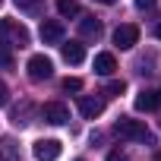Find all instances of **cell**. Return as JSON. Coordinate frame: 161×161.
Masks as SVG:
<instances>
[{
  "instance_id": "obj_1",
  "label": "cell",
  "mask_w": 161,
  "mask_h": 161,
  "mask_svg": "<svg viewBox=\"0 0 161 161\" xmlns=\"http://www.w3.org/2000/svg\"><path fill=\"white\" fill-rule=\"evenodd\" d=\"M29 29L16 19H0V44L3 47H29Z\"/></svg>"
},
{
  "instance_id": "obj_2",
  "label": "cell",
  "mask_w": 161,
  "mask_h": 161,
  "mask_svg": "<svg viewBox=\"0 0 161 161\" xmlns=\"http://www.w3.org/2000/svg\"><path fill=\"white\" fill-rule=\"evenodd\" d=\"M114 133L120 139H130V142H152V133L142 120H133V117H120L114 123Z\"/></svg>"
},
{
  "instance_id": "obj_3",
  "label": "cell",
  "mask_w": 161,
  "mask_h": 161,
  "mask_svg": "<svg viewBox=\"0 0 161 161\" xmlns=\"http://www.w3.org/2000/svg\"><path fill=\"white\" fill-rule=\"evenodd\" d=\"M25 69H29V79H32V82H44V79L54 76V63H51V57H44V54H32Z\"/></svg>"
},
{
  "instance_id": "obj_4",
  "label": "cell",
  "mask_w": 161,
  "mask_h": 161,
  "mask_svg": "<svg viewBox=\"0 0 161 161\" xmlns=\"http://www.w3.org/2000/svg\"><path fill=\"white\" fill-rule=\"evenodd\" d=\"M41 120L51 123V126H63V123L69 120V111H66V104H60V101H47V104L41 108Z\"/></svg>"
},
{
  "instance_id": "obj_5",
  "label": "cell",
  "mask_w": 161,
  "mask_h": 161,
  "mask_svg": "<svg viewBox=\"0 0 161 161\" xmlns=\"http://www.w3.org/2000/svg\"><path fill=\"white\" fill-rule=\"evenodd\" d=\"M60 148H63V145H60L57 139H38V142L32 145V155H35L38 161H57V158H60Z\"/></svg>"
},
{
  "instance_id": "obj_6",
  "label": "cell",
  "mask_w": 161,
  "mask_h": 161,
  "mask_svg": "<svg viewBox=\"0 0 161 161\" xmlns=\"http://www.w3.org/2000/svg\"><path fill=\"white\" fill-rule=\"evenodd\" d=\"M136 41H139V29H136V25H117V29H114V44H117L120 51L136 47Z\"/></svg>"
},
{
  "instance_id": "obj_7",
  "label": "cell",
  "mask_w": 161,
  "mask_h": 161,
  "mask_svg": "<svg viewBox=\"0 0 161 161\" xmlns=\"http://www.w3.org/2000/svg\"><path fill=\"white\" fill-rule=\"evenodd\" d=\"M79 114L86 120H95L104 114V98H95V95H82L79 98Z\"/></svg>"
},
{
  "instance_id": "obj_8",
  "label": "cell",
  "mask_w": 161,
  "mask_h": 161,
  "mask_svg": "<svg viewBox=\"0 0 161 161\" xmlns=\"http://www.w3.org/2000/svg\"><path fill=\"white\" fill-rule=\"evenodd\" d=\"M38 35H41L44 44H60V41H63V22H57V19H44L41 29H38Z\"/></svg>"
},
{
  "instance_id": "obj_9",
  "label": "cell",
  "mask_w": 161,
  "mask_h": 161,
  "mask_svg": "<svg viewBox=\"0 0 161 161\" xmlns=\"http://www.w3.org/2000/svg\"><path fill=\"white\" fill-rule=\"evenodd\" d=\"M60 54H63V60L66 63H82L86 60V44L82 41H60Z\"/></svg>"
},
{
  "instance_id": "obj_10",
  "label": "cell",
  "mask_w": 161,
  "mask_h": 161,
  "mask_svg": "<svg viewBox=\"0 0 161 161\" xmlns=\"http://www.w3.org/2000/svg\"><path fill=\"white\" fill-rule=\"evenodd\" d=\"M155 108H161V92L142 89V92L136 95V111H155Z\"/></svg>"
},
{
  "instance_id": "obj_11",
  "label": "cell",
  "mask_w": 161,
  "mask_h": 161,
  "mask_svg": "<svg viewBox=\"0 0 161 161\" xmlns=\"http://www.w3.org/2000/svg\"><path fill=\"white\" fill-rule=\"evenodd\" d=\"M95 73L98 76H111L114 69H117V60H114V54H108V51H101V54H95Z\"/></svg>"
},
{
  "instance_id": "obj_12",
  "label": "cell",
  "mask_w": 161,
  "mask_h": 161,
  "mask_svg": "<svg viewBox=\"0 0 161 161\" xmlns=\"http://www.w3.org/2000/svg\"><path fill=\"white\" fill-rule=\"evenodd\" d=\"M79 32H82V38H98L101 35V19L82 16V19H79Z\"/></svg>"
},
{
  "instance_id": "obj_13",
  "label": "cell",
  "mask_w": 161,
  "mask_h": 161,
  "mask_svg": "<svg viewBox=\"0 0 161 161\" xmlns=\"http://www.w3.org/2000/svg\"><path fill=\"white\" fill-rule=\"evenodd\" d=\"M0 161H19V145L10 136L0 139Z\"/></svg>"
},
{
  "instance_id": "obj_14",
  "label": "cell",
  "mask_w": 161,
  "mask_h": 161,
  "mask_svg": "<svg viewBox=\"0 0 161 161\" xmlns=\"http://www.w3.org/2000/svg\"><path fill=\"white\" fill-rule=\"evenodd\" d=\"M57 10H60V16H79V3L76 0H57Z\"/></svg>"
},
{
  "instance_id": "obj_15",
  "label": "cell",
  "mask_w": 161,
  "mask_h": 161,
  "mask_svg": "<svg viewBox=\"0 0 161 161\" xmlns=\"http://www.w3.org/2000/svg\"><path fill=\"white\" fill-rule=\"evenodd\" d=\"M13 3H16L22 13H32V16L41 13V0H13Z\"/></svg>"
},
{
  "instance_id": "obj_16",
  "label": "cell",
  "mask_w": 161,
  "mask_h": 161,
  "mask_svg": "<svg viewBox=\"0 0 161 161\" xmlns=\"http://www.w3.org/2000/svg\"><path fill=\"white\" fill-rule=\"evenodd\" d=\"M63 92H82V79H76V76L69 79V76H66V79H63Z\"/></svg>"
},
{
  "instance_id": "obj_17",
  "label": "cell",
  "mask_w": 161,
  "mask_h": 161,
  "mask_svg": "<svg viewBox=\"0 0 161 161\" xmlns=\"http://www.w3.org/2000/svg\"><path fill=\"white\" fill-rule=\"evenodd\" d=\"M126 92V82L123 79H114V82H108V95H123Z\"/></svg>"
},
{
  "instance_id": "obj_18",
  "label": "cell",
  "mask_w": 161,
  "mask_h": 161,
  "mask_svg": "<svg viewBox=\"0 0 161 161\" xmlns=\"http://www.w3.org/2000/svg\"><path fill=\"white\" fill-rule=\"evenodd\" d=\"M0 66H3V69H13V54H10V47H0Z\"/></svg>"
},
{
  "instance_id": "obj_19",
  "label": "cell",
  "mask_w": 161,
  "mask_h": 161,
  "mask_svg": "<svg viewBox=\"0 0 161 161\" xmlns=\"http://www.w3.org/2000/svg\"><path fill=\"white\" fill-rule=\"evenodd\" d=\"M10 101V89H7V82H0V108H3Z\"/></svg>"
},
{
  "instance_id": "obj_20",
  "label": "cell",
  "mask_w": 161,
  "mask_h": 161,
  "mask_svg": "<svg viewBox=\"0 0 161 161\" xmlns=\"http://www.w3.org/2000/svg\"><path fill=\"white\" fill-rule=\"evenodd\" d=\"M155 0H136V10H152Z\"/></svg>"
},
{
  "instance_id": "obj_21",
  "label": "cell",
  "mask_w": 161,
  "mask_h": 161,
  "mask_svg": "<svg viewBox=\"0 0 161 161\" xmlns=\"http://www.w3.org/2000/svg\"><path fill=\"white\" fill-rule=\"evenodd\" d=\"M108 161H130V158H126L123 152H111V155H108Z\"/></svg>"
},
{
  "instance_id": "obj_22",
  "label": "cell",
  "mask_w": 161,
  "mask_h": 161,
  "mask_svg": "<svg viewBox=\"0 0 161 161\" xmlns=\"http://www.w3.org/2000/svg\"><path fill=\"white\" fill-rule=\"evenodd\" d=\"M98 3H104V7H114V3H117V0H98Z\"/></svg>"
},
{
  "instance_id": "obj_23",
  "label": "cell",
  "mask_w": 161,
  "mask_h": 161,
  "mask_svg": "<svg viewBox=\"0 0 161 161\" xmlns=\"http://www.w3.org/2000/svg\"><path fill=\"white\" fill-rule=\"evenodd\" d=\"M155 38H158V41H161V25H155Z\"/></svg>"
},
{
  "instance_id": "obj_24",
  "label": "cell",
  "mask_w": 161,
  "mask_h": 161,
  "mask_svg": "<svg viewBox=\"0 0 161 161\" xmlns=\"http://www.w3.org/2000/svg\"><path fill=\"white\" fill-rule=\"evenodd\" d=\"M155 161H161V152H158V155H155Z\"/></svg>"
},
{
  "instance_id": "obj_25",
  "label": "cell",
  "mask_w": 161,
  "mask_h": 161,
  "mask_svg": "<svg viewBox=\"0 0 161 161\" xmlns=\"http://www.w3.org/2000/svg\"><path fill=\"white\" fill-rule=\"evenodd\" d=\"M76 161H82V158H76Z\"/></svg>"
}]
</instances>
